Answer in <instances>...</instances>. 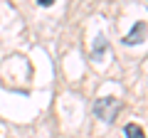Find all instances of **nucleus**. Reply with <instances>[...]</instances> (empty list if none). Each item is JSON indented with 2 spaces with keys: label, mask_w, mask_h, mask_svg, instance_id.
I'll return each instance as SVG.
<instances>
[{
  "label": "nucleus",
  "mask_w": 148,
  "mask_h": 138,
  "mask_svg": "<svg viewBox=\"0 0 148 138\" xmlns=\"http://www.w3.org/2000/svg\"><path fill=\"white\" fill-rule=\"evenodd\" d=\"M119 111H121V101L114 99V96H101L94 104V116L101 118V121H106V123L114 121L119 116Z\"/></svg>",
  "instance_id": "nucleus-1"
},
{
  "label": "nucleus",
  "mask_w": 148,
  "mask_h": 138,
  "mask_svg": "<svg viewBox=\"0 0 148 138\" xmlns=\"http://www.w3.org/2000/svg\"><path fill=\"white\" fill-rule=\"evenodd\" d=\"M146 32H148V25H146V22H136V25H133V30L123 37V44H141Z\"/></svg>",
  "instance_id": "nucleus-2"
},
{
  "label": "nucleus",
  "mask_w": 148,
  "mask_h": 138,
  "mask_svg": "<svg viewBox=\"0 0 148 138\" xmlns=\"http://www.w3.org/2000/svg\"><path fill=\"white\" fill-rule=\"evenodd\" d=\"M104 54H106V40L99 35V37L94 40V49H91V57H94L96 62H101V59H104Z\"/></svg>",
  "instance_id": "nucleus-3"
},
{
  "label": "nucleus",
  "mask_w": 148,
  "mask_h": 138,
  "mask_svg": "<svg viewBox=\"0 0 148 138\" xmlns=\"http://www.w3.org/2000/svg\"><path fill=\"white\" fill-rule=\"evenodd\" d=\"M123 133H126V138H146V133H143V128L138 123H126Z\"/></svg>",
  "instance_id": "nucleus-4"
},
{
  "label": "nucleus",
  "mask_w": 148,
  "mask_h": 138,
  "mask_svg": "<svg viewBox=\"0 0 148 138\" xmlns=\"http://www.w3.org/2000/svg\"><path fill=\"white\" fill-rule=\"evenodd\" d=\"M37 3H40V5H42V8H49V5H52V3H54V0H37Z\"/></svg>",
  "instance_id": "nucleus-5"
}]
</instances>
